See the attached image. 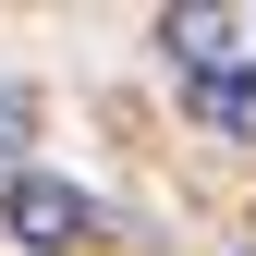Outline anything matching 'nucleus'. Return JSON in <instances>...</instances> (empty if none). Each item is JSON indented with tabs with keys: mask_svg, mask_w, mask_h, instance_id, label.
I'll return each mask as SVG.
<instances>
[{
	"mask_svg": "<svg viewBox=\"0 0 256 256\" xmlns=\"http://www.w3.org/2000/svg\"><path fill=\"white\" fill-rule=\"evenodd\" d=\"M158 49L196 98H256V0H171Z\"/></svg>",
	"mask_w": 256,
	"mask_h": 256,
	"instance_id": "1",
	"label": "nucleus"
},
{
	"mask_svg": "<svg viewBox=\"0 0 256 256\" xmlns=\"http://www.w3.org/2000/svg\"><path fill=\"white\" fill-rule=\"evenodd\" d=\"M0 232L24 256H86V244H110V208L86 183H61V171H12L0 183Z\"/></svg>",
	"mask_w": 256,
	"mask_h": 256,
	"instance_id": "2",
	"label": "nucleus"
},
{
	"mask_svg": "<svg viewBox=\"0 0 256 256\" xmlns=\"http://www.w3.org/2000/svg\"><path fill=\"white\" fill-rule=\"evenodd\" d=\"M24 134H37V98H24V86H0V171H24Z\"/></svg>",
	"mask_w": 256,
	"mask_h": 256,
	"instance_id": "3",
	"label": "nucleus"
}]
</instances>
